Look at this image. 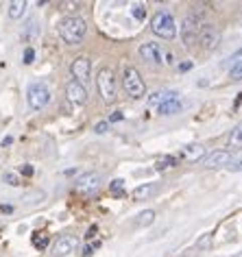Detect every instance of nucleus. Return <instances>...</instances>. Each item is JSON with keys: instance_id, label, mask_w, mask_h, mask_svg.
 Segmentation results:
<instances>
[{"instance_id": "f257e3e1", "label": "nucleus", "mask_w": 242, "mask_h": 257, "mask_svg": "<svg viewBox=\"0 0 242 257\" xmlns=\"http://www.w3.org/2000/svg\"><path fill=\"white\" fill-rule=\"evenodd\" d=\"M57 31H59V37L68 46H79L87 33V22L79 16H68L57 24Z\"/></svg>"}, {"instance_id": "f03ea898", "label": "nucleus", "mask_w": 242, "mask_h": 257, "mask_svg": "<svg viewBox=\"0 0 242 257\" xmlns=\"http://www.w3.org/2000/svg\"><path fill=\"white\" fill-rule=\"evenodd\" d=\"M151 31L162 40H175L177 35V22L168 9H159L151 20Z\"/></svg>"}, {"instance_id": "7ed1b4c3", "label": "nucleus", "mask_w": 242, "mask_h": 257, "mask_svg": "<svg viewBox=\"0 0 242 257\" xmlns=\"http://www.w3.org/2000/svg\"><path fill=\"white\" fill-rule=\"evenodd\" d=\"M123 87L127 96H131L133 100H140L146 96V85H144V79L142 74L138 72V68L133 66H127L125 72H123Z\"/></svg>"}, {"instance_id": "20e7f679", "label": "nucleus", "mask_w": 242, "mask_h": 257, "mask_svg": "<svg viewBox=\"0 0 242 257\" xmlns=\"http://www.w3.org/2000/svg\"><path fill=\"white\" fill-rule=\"evenodd\" d=\"M96 87L103 102L111 105L116 100V74H113L111 68H100L96 74Z\"/></svg>"}, {"instance_id": "39448f33", "label": "nucleus", "mask_w": 242, "mask_h": 257, "mask_svg": "<svg viewBox=\"0 0 242 257\" xmlns=\"http://www.w3.org/2000/svg\"><path fill=\"white\" fill-rule=\"evenodd\" d=\"M140 57H142L144 61L155 63V66H162V63H170V61H173V55H170L168 50L164 48L162 44H157V42L142 44V46H140Z\"/></svg>"}, {"instance_id": "423d86ee", "label": "nucleus", "mask_w": 242, "mask_h": 257, "mask_svg": "<svg viewBox=\"0 0 242 257\" xmlns=\"http://www.w3.org/2000/svg\"><path fill=\"white\" fill-rule=\"evenodd\" d=\"M27 100L33 111H40V109H44L50 102V89L44 83H31L27 89Z\"/></svg>"}, {"instance_id": "0eeeda50", "label": "nucleus", "mask_w": 242, "mask_h": 257, "mask_svg": "<svg viewBox=\"0 0 242 257\" xmlns=\"http://www.w3.org/2000/svg\"><path fill=\"white\" fill-rule=\"evenodd\" d=\"M199 29H201V22H199V18L196 16H186L183 18L179 33H181V42L186 44L188 48L194 46V44L199 42Z\"/></svg>"}, {"instance_id": "6e6552de", "label": "nucleus", "mask_w": 242, "mask_h": 257, "mask_svg": "<svg viewBox=\"0 0 242 257\" xmlns=\"http://www.w3.org/2000/svg\"><path fill=\"white\" fill-rule=\"evenodd\" d=\"M199 44L205 50H216L220 46V31L214 24H201L199 29Z\"/></svg>"}, {"instance_id": "1a4fd4ad", "label": "nucleus", "mask_w": 242, "mask_h": 257, "mask_svg": "<svg viewBox=\"0 0 242 257\" xmlns=\"http://www.w3.org/2000/svg\"><path fill=\"white\" fill-rule=\"evenodd\" d=\"M70 72H72V76H74L72 81L85 85L92 76V61L87 59V57H76V59L70 63Z\"/></svg>"}, {"instance_id": "9d476101", "label": "nucleus", "mask_w": 242, "mask_h": 257, "mask_svg": "<svg viewBox=\"0 0 242 257\" xmlns=\"http://www.w3.org/2000/svg\"><path fill=\"white\" fill-rule=\"evenodd\" d=\"M79 246V240H76V235L72 233H63L55 240L53 244V255L55 257H66L70 253H74V248Z\"/></svg>"}, {"instance_id": "9b49d317", "label": "nucleus", "mask_w": 242, "mask_h": 257, "mask_svg": "<svg viewBox=\"0 0 242 257\" xmlns=\"http://www.w3.org/2000/svg\"><path fill=\"white\" fill-rule=\"evenodd\" d=\"M231 162H233L231 151H214V153H209V155L203 157V166L209 168V170L222 168V166H229Z\"/></svg>"}, {"instance_id": "f8f14e48", "label": "nucleus", "mask_w": 242, "mask_h": 257, "mask_svg": "<svg viewBox=\"0 0 242 257\" xmlns=\"http://www.w3.org/2000/svg\"><path fill=\"white\" fill-rule=\"evenodd\" d=\"M100 188V175L98 172H85L76 179V190L83 192V194H90V192H96Z\"/></svg>"}, {"instance_id": "ddd939ff", "label": "nucleus", "mask_w": 242, "mask_h": 257, "mask_svg": "<svg viewBox=\"0 0 242 257\" xmlns=\"http://www.w3.org/2000/svg\"><path fill=\"white\" fill-rule=\"evenodd\" d=\"M66 96H68L70 102H74V105H85L87 102L85 85H81V83H76V81H70L66 85Z\"/></svg>"}, {"instance_id": "4468645a", "label": "nucleus", "mask_w": 242, "mask_h": 257, "mask_svg": "<svg viewBox=\"0 0 242 257\" xmlns=\"http://www.w3.org/2000/svg\"><path fill=\"white\" fill-rule=\"evenodd\" d=\"M159 190L157 183H144V185H138L136 190H133V198L136 201H149L151 196H155Z\"/></svg>"}, {"instance_id": "2eb2a0df", "label": "nucleus", "mask_w": 242, "mask_h": 257, "mask_svg": "<svg viewBox=\"0 0 242 257\" xmlns=\"http://www.w3.org/2000/svg\"><path fill=\"white\" fill-rule=\"evenodd\" d=\"M157 111H159V115H175V113H179L181 111V100L179 98H170L166 102H162V105L157 107Z\"/></svg>"}, {"instance_id": "dca6fc26", "label": "nucleus", "mask_w": 242, "mask_h": 257, "mask_svg": "<svg viewBox=\"0 0 242 257\" xmlns=\"http://www.w3.org/2000/svg\"><path fill=\"white\" fill-rule=\"evenodd\" d=\"M177 96H179V94H177V92H170V89H168V92H155V94H153L151 98H149V105L159 107L162 102H166V100H170V98H177Z\"/></svg>"}, {"instance_id": "f3484780", "label": "nucleus", "mask_w": 242, "mask_h": 257, "mask_svg": "<svg viewBox=\"0 0 242 257\" xmlns=\"http://www.w3.org/2000/svg\"><path fill=\"white\" fill-rule=\"evenodd\" d=\"M203 155H205V151H203V146H186L183 149V157L188 159V162H199V159H203Z\"/></svg>"}, {"instance_id": "a211bd4d", "label": "nucleus", "mask_w": 242, "mask_h": 257, "mask_svg": "<svg viewBox=\"0 0 242 257\" xmlns=\"http://www.w3.org/2000/svg\"><path fill=\"white\" fill-rule=\"evenodd\" d=\"M24 11H27V3H24V0H14V3H9V18L11 20L22 18Z\"/></svg>"}, {"instance_id": "6ab92c4d", "label": "nucleus", "mask_w": 242, "mask_h": 257, "mask_svg": "<svg viewBox=\"0 0 242 257\" xmlns=\"http://www.w3.org/2000/svg\"><path fill=\"white\" fill-rule=\"evenodd\" d=\"M240 146H242V122H238L229 133V149H240Z\"/></svg>"}, {"instance_id": "aec40b11", "label": "nucleus", "mask_w": 242, "mask_h": 257, "mask_svg": "<svg viewBox=\"0 0 242 257\" xmlns=\"http://www.w3.org/2000/svg\"><path fill=\"white\" fill-rule=\"evenodd\" d=\"M153 222H155V211H153V209H144L142 214L138 216V224H140V227H151Z\"/></svg>"}, {"instance_id": "412c9836", "label": "nucleus", "mask_w": 242, "mask_h": 257, "mask_svg": "<svg viewBox=\"0 0 242 257\" xmlns=\"http://www.w3.org/2000/svg\"><path fill=\"white\" fill-rule=\"evenodd\" d=\"M109 190L113 196H123L125 194V181L123 179H113V181L109 183Z\"/></svg>"}, {"instance_id": "4be33fe9", "label": "nucleus", "mask_w": 242, "mask_h": 257, "mask_svg": "<svg viewBox=\"0 0 242 257\" xmlns=\"http://www.w3.org/2000/svg\"><path fill=\"white\" fill-rule=\"evenodd\" d=\"M229 79L231 81H242V61L231 66V70H229Z\"/></svg>"}, {"instance_id": "5701e85b", "label": "nucleus", "mask_w": 242, "mask_h": 257, "mask_svg": "<svg viewBox=\"0 0 242 257\" xmlns=\"http://www.w3.org/2000/svg\"><path fill=\"white\" fill-rule=\"evenodd\" d=\"M133 18H136V20H140L142 22L144 18H146V5H133Z\"/></svg>"}, {"instance_id": "b1692460", "label": "nucleus", "mask_w": 242, "mask_h": 257, "mask_svg": "<svg viewBox=\"0 0 242 257\" xmlns=\"http://www.w3.org/2000/svg\"><path fill=\"white\" fill-rule=\"evenodd\" d=\"M3 181L7 183V185H20V177H18V175H14V172H5Z\"/></svg>"}, {"instance_id": "393cba45", "label": "nucleus", "mask_w": 242, "mask_h": 257, "mask_svg": "<svg viewBox=\"0 0 242 257\" xmlns=\"http://www.w3.org/2000/svg\"><path fill=\"white\" fill-rule=\"evenodd\" d=\"M107 128H109V122L103 120V122H98V124L94 126V131H96L98 136H103V133H107Z\"/></svg>"}, {"instance_id": "a878e982", "label": "nucleus", "mask_w": 242, "mask_h": 257, "mask_svg": "<svg viewBox=\"0 0 242 257\" xmlns=\"http://www.w3.org/2000/svg\"><path fill=\"white\" fill-rule=\"evenodd\" d=\"M33 59H35V50L33 48H27V50H24V63L29 66V63H33Z\"/></svg>"}, {"instance_id": "bb28decb", "label": "nucleus", "mask_w": 242, "mask_h": 257, "mask_svg": "<svg viewBox=\"0 0 242 257\" xmlns=\"http://www.w3.org/2000/svg\"><path fill=\"white\" fill-rule=\"evenodd\" d=\"M229 170H231V172H242V159H240V162H231V164H229Z\"/></svg>"}, {"instance_id": "cd10ccee", "label": "nucleus", "mask_w": 242, "mask_h": 257, "mask_svg": "<svg viewBox=\"0 0 242 257\" xmlns=\"http://www.w3.org/2000/svg\"><path fill=\"white\" fill-rule=\"evenodd\" d=\"M231 61H235V63L242 61V48H238V50H235V53L231 55Z\"/></svg>"}, {"instance_id": "c85d7f7f", "label": "nucleus", "mask_w": 242, "mask_h": 257, "mask_svg": "<svg viewBox=\"0 0 242 257\" xmlns=\"http://www.w3.org/2000/svg\"><path fill=\"white\" fill-rule=\"evenodd\" d=\"M209 237H212V235H209V233H207L205 237H203V240L199 242V248H207V246H209Z\"/></svg>"}, {"instance_id": "c756f323", "label": "nucleus", "mask_w": 242, "mask_h": 257, "mask_svg": "<svg viewBox=\"0 0 242 257\" xmlns=\"http://www.w3.org/2000/svg\"><path fill=\"white\" fill-rule=\"evenodd\" d=\"M118 120H123V111H113V113H111L109 122H118Z\"/></svg>"}, {"instance_id": "7c9ffc66", "label": "nucleus", "mask_w": 242, "mask_h": 257, "mask_svg": "<svg viewBox=\"0 0 242 257\" xmlns=\"http://www.w3.org/2000/svg\"><path fill=\"white\" fill-rule=\"evenodd\" d=\"M22 175L31 177V175H33V168H31V166H24V168H22Z\"/></svg>"}, {"instance_id": "2f4dec72", "label": "nucleus", "mask_w": 242, "mask_h": 257, "mask_svg": "<svg viewBox=\"0 0 242 257\" xmlns=\"http://www.w3.org/2000/svg\"><path fill=\"white\" fill-rule=\"evenodd\" d=\"M233 257H242V253H238V255H233Z\"/></svg>"}]
</instances>
